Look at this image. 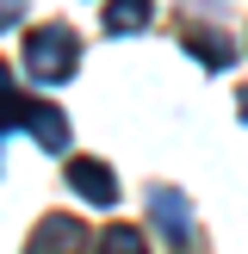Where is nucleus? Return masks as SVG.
I'll use <instances>...</instances> for the list:
<instances>
[{
	"label": "nucleus",
	"instance_id": "f257e3e1",
	"mask_svg": "<svg viewBox=\"0 0 248 254\" xmlns=\"http://www.w3.org/2000/svg\"><path fill=\"white\" fill-rule=\"evenodd\" d=\"M74 62H81V37H74V25H37L31 37H25V74H37V81H68Z\"/></svg>",
	"mask_w": 248,
	"mask_h": 254
},
{
	"label": "nucleus",
	"instance_id": "f03ea898",
	"mask_svg": "<svg viewBox=\"0 0 248 254\" xmlns=\"http://www.w3.org/2000/svg\"><path fill=\"white\" fill-rule=\"evenodd\" d=\"M0 124H12V130H31L44 149H62L68 143V118H62L50 99H25V93H6L0 99Z\"/></svg>",
	"mask_w": 248,
	"mask_h": 254
},
{
	"label": "nucleus",
	"instance_id": "7ed1b4c3",
	"mask_svg": "<svg viewBox=\"0 0 248 254\" xmlns=\"http://www.w3.org/2000/svg\"><path fill=\"white\" fill-rule=\"evenodd\" d=\"M25 254H87V230H81V217H68V211L37 217V230L25 236Z\"/></svg>",
	"mask_w": 248,
	"mask_h": 254
},
{
	"label": "nucleus",
	"instance_id": "20e7f679",
	"mask_svg": "<svg viewBox=\"0 0 248 254\" xmlns=\"http://www.w3.org/2000/svg\"><path fill=\"white\" fill-rule=\"evenodd\" d=\"M68 186L87 198V205H99V211L118 205V180H112V168L93 161V155H74V161H68Z\"/></svg>",
	"mask_w": 248,
	"mask_h": 254
},
{
	"label": "nucleus",
	"instance_id": "39448f33",
	"mask_svg": "<svg viewBox=\"0 0 248 254\" xmlns=\"http://www.w3.org/2000/svg\"><path fill=\"white\" fill-rule=\"evenodd\" d=\"M149 205H155V223H161V236H168L174 248H192V211H186V198L174 192V186H155Z\"/></svg>",
	"mask_w": 248,
	"mask_h": 254
},
{
	"label": "nucleus",
	"instance_id": "423d86ee",
	"mask_svg": "<svg viewBox=\"0 0 248 254\" xmlns=\"http://www.w3.org/2000/svg\"><path fill=\"white\" fill-rule=\"evenodd\" d=\"M186 50H192L205 68H230V56H236V44L223 31H211V25H186Z\"/></svg>",
	"mask_w": 248,
	"mask_h": 254
},
{
	"label": "nucleus",
	"instance_id": "0eeeda50",
	"mask_svg": "<svg viewBox=\"0 0 248 254\" xmlns=\"http://www.w3.org/2000/svg\"><path fill=\"white\" fill-rule=\"evenodd\" d=\"M149 25V0H112L106 6V31H143Z\"/></svg>",
	"mask_w": 248,
	"mask_h": 254
},
{
	"label": "nucleus",
	"instance_id": "6e6552de",
	"mask_svg": "<svg viewBox=\"0 0 248 254\" xmlns=\"http://www.w3.org/2000/svg\"><path fill=\"white\" fill-rule=\"evenodd\" d=\"M99 254H149V248H143V230H124V223H112V230L99 236Z\"/></svg>",
	"mask_w": 248,
	"mask_h": 254
},
{
	"label": "nucleus",
	"instance_id": "1a4fd4ad",
	"mask_svg": "<svg viewBox=\"0 0 248 254\" xmlns=\"http://www.w3.org/2000/svg\"><path fill=\"white\" fill-rule=\"evenodd\" d=\"M19 12H25V0H0V31H12V25H19Z\"/></svg>",
	"mask_w": 248,
	"mask_h": 254
},
{
	"label": "nucleus",
	"instance_id": "9d476101",
	"mask_svg": "<svg viewBox=\"0 0 248 254\" xmlns=\"http://www.w3.org/2000/svg\"><path fill=\"white\" fill-rule=\"evenodd\" d=\"M236 106H242V118H248V87H242V93H236Z\"/></svg>",
	"mask_w": 248,
	"mask_h": 254
}]
</instances>
